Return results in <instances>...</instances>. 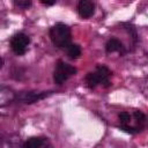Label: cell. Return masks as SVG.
I'll list each match as a JSON object with an SVG mask.
<instances>
[{"label": "cell", "mask_w": 148, "mask_h": 148, "mask_svg": "<svg viewBox=\"0 0 148 148\" xmlns=\"http://www.w3.org/2000/svg\"><path fill=\"white\" fill-rule=\"evenodd\" d=\"M50 37L52 43L59 49H66L71 44V29L64 23H57L50 29Z\"/></svg>", "instance_id": "cell-1"}, {"label": "cell", "mask_w": 148, "mask_h": 148, "mask_svg": "<svg viewBox=\"0 0 148 148\" xmlns=\"http://www.w3.org/2000/svg\"><path fill=\"white\" fill-rule=\"evenodd\" d=\"M75 73H76L75 67H73L72 65H69L62 60H59L57 64L56 71L53 73V80L57 84H62L69 76L75 75Z\"/></svg>", "instance_id": "cell-2"}, {"label": "cell", "mask_w": 148, "mask_h": 148, "mask_svg": "<svg viewBox=\"0 0 148 148\" xmlns=\"http://www.w3.org/2000/svg\"><path fill=\"white\" fill-rule=\"evenodd\" d=\"M29 43H30V38L27 35L16 34L15 36H13V38L10 40V46H12V50L17 56H22L25 53Z\"/></svg>", "instance_id": "cell-3"}, {"label": "cell", "mask_w": 148, "mask_h": 148, "mask_svg": "<svg viewBox=\"0 0 148 148\" xmlns=\"http://www.w3.org/2000/svg\"><path fill=\"white\" fill-rule=\"evenodd\" d=\"M77 12H79V14H80L81 17L88 18L95 12L94 3L90 0H80L79 3H77Z\"/></svg>", "instance_id": "cell-4"}, {"label": "cell", "mask_w": 148, "mask_h": 148, "mask_svg": "<svg viewBox=\"0 0 148 148\" xmlns=\"http://www.w3.org/2000/svg\"><path fill=\"white\" fill-rule=\"evenodd\" d=\"M96 72L98 73L101 80H102V84H104L105 87L110 86V81H109V77L111 75V71L106 67V66H103V65H98L96 67Z\"/></svg>", "instance_id": "cell-5"}, {"label": "cell", "mask_w": 148, "mask_h": 148, "mask_svg": "<svg viewBox=\"0 0 148 148\" xmlns=\"http://www.w3.org/2000/svg\"><path fill=\"white\" fill-rule=\"evenodd\" d=\"M105 50L108 53H112V52H120L123 50V44L119 39L117 38H110L105 45Z\"/></svg>", "instance_id": "cell-6"}, {"label": "cell", "mask_w": 148, "mask_h": 148, "mask_svg": "<svg viewBox=\"0 0 148 148\" xmlns=\"http://www.w3.org/2000/svg\"><path fill=\"white\" fill-rule=\"evenodd\" d=\"M86 82H87V86L89 88H95L96 86L98 84H102V80L98 75V73L95 71L92 73H88L87 76H86Z\"/></svg>", "instance_id": "cell-7"}, {"label": "cell", "mask_w": 148, "mask_h": 148, "mask_svg": "<svg viewBox=\"0 0 148 148\" xmlns=\"http://www.w3.org/2000/svg\"><path fill=\"white\" fill-rule=\"evenodd\" d=\"M45 140L44 138H30L29 140H27L23 146L27 148H40L45 145Z\"/></svg>", "instance_id": "cell-8"}, {"label": "cell", "mask_w": 148, "mask_h": 148, "mask_svg": "<svg viewBox=\"0 0 148 148\" xmlns=\"http://www.w3.org/2000/svg\"><path fill=\"white\" fill-rule=\"evenodd\" d=\"M66 49H67V54L71 59H77L81 56V47L77 44H69Z\"/></svg>", "instance_id": "cell-9"}, {"label": "cell", "mask_w": 148, "mask_h": 148, "mask_svg": "<svg viewBox=\"0 0 148 148\" xmlns=\"http://www.w3.org/2000/svg\"><path fill=\"white\" fill-rule=\"evenodd\" d=\"M120 128L127 133H131V134H134V133H139L141 132L142 127H131V126H127L126 124H121L120 125Z\"/></svg>", "instance_id": "cell-10"}, {"label": "cell", "mask_w": 148, "mask_h": 148, "mask_svg": "<svg viewBox=\"0 0 148 148\" xmlns=\"http://www.w3.org/2000/svg\"><path fill=\"white\" fill-rule=\"evenodd\" d=\"M118 118H119V120L121 121V124H127V123L131 120V116H130V113H127V112H120L119 116H118Z\"/></svg>", "instance_id": "cell-11"}, {"label": "cell", "mask_w": 148, "mask_h": 148, "mask_svg": "<svg viewBox=\"0 0 148 148\" xmlns=\"http://www.w3.org/2000/svg\"><path fill=\"white\" fill-rule=\"evenodd\" d=\"M134 117L138 120V123H140V124H143L145 120H146V116L142 112H140V111H135L134 112Z\"/></svg>", "instance_id": "cell-12"}, {"label": "cell", "mask_w": 148, "mask_h": 148, "mask_svg": "<svg viewBox=\"0 0 148 148\" xmlns=\"http://www.w3.org/2000/svg\"><path fill=\"white\" fill-rule=\"evenodd\" d=\"M14 2H15L17 6H20V7L27 8V7H29V6H30L31 0H14Z\"/></svg>", "instance_id": "cell-13"}, {"label": "cell", "mask_w": 148, "mask_h": 148, "mask_svg": "<svg viewBox=\"0 0 148 148\" xmlns=\"http://www.w3.org/2000/svg\"><path fill=\"white\" fill-rule=\"evenodd\" d=\"M43 3H45V5H49V6H51V5H53V3H56V1L57 0H40Z\"/></svg>", "instance_id": "cell-14"}, {"label": "cell", "mask_w": 148, "mask_h": 148, "mask_svg": "<svg viewBox=\"0 0 148 148\" xmlns=\"http://www.w3.org/2000/svg\"><path fill=\"white\" fill-rule=\"evenodd\" d=\"M2 65H3V59H2L1 57H0V68L2 67Z\"/></svg>", "instance_id": "cell-15"}]
</instances>
